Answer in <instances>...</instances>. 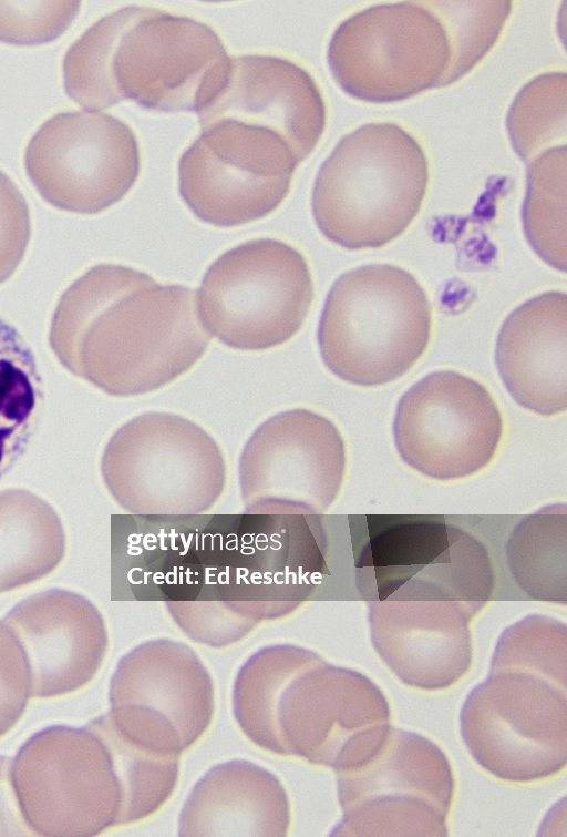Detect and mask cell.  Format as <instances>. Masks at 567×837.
Here are the masks:
<instances>
[{"mask_svg":"<svg viewBox=\"0 0 567 837\" xmlns=\"http://www.w3.org/2000/svg\"><path fill=\"white\" fill-rule=\"evenodd\" d=\"M326 551L315 516H114L113 595L224 601L258 623L315 594Z\"/></svg>","mask_w":567,"mask_h":837,"instance_id":"obj_1","label":"cell"},{"mask_svg":"<svg viewBox=\"0 0 567 837\" xmlns=\"http://www.w3.org/2000/svg\"><path fill=\"white\" fill-rule=\"evenodd\" d=\"M195 298L186 286L100 264L60 297L49 344L66 370L107 395L151 392L186 372L207 348L210 335Z\"/></svg>","mask_w":567,"mask_h":837,"instance_id":"obj_2","label":"cell"},{"mask_svg":"<svg viewBox=\"0 0 567 837\" xmlns=\"http://www.w3.org/2000/svg\"><path fill=\"white\" fill-rule=\"evenodd\" d=\"M429 181L419 143L389 122L344 135L317 174L312 214L320 232L347 249L378 248L417 215Z\"/></svg>","mask_w":567,"mask_h":837,"instance_id":"obj_3","label":"cell"},{"mask_svg":"<svg viewBox=\"0 0 567 837\" xmlns=\"http://www.w3.org/2000/svg\"><path fill=\"white\" fill-rule=\"evenodd\" d=\"M431 329V304L415 277L391 264H369L334 280L317 339L333 375L371 387L408 372L427 348Z\"/></svg>","mask_w":567,"mask_h":837,"instance_id":"obj_4","label":"cell"},{"mask_svg":"<svg viewBox=\"0 0 567 837\" xmlns=\"http://www.w3.org/2000/svg\"><path fill=\"white\" fill-rule=\"evenodd\" d=\"M333 766L342 820L331 835L446 836L453 776L427 738L380 725Z\"/></svg>","mask_w":567,"mask_h":837,"instance_id":"obj_5","label":"cell"},{"mask_svg":"<svg viewBox=\"0 0 567 837\" xmlns=\"http://www.w3.org/2000/svg\"><path fill=\"white\" fill-rule=\"evenodd\" d=\"M101 474L116 503L140 516L202 514L226 483L214 438L194 421L162 411L138 415L112 435Z\"/></svg>","mask_w":567,"mask_h":837,"instance_id":"obj_6","label":"cell"},{"mask_svg":"<svg viewBox=\"0 0 567 837\" xmlns=\"http://www.w3.org/2000/svg\"><path fill=\"white\" fill-rule=\"evenodd\" d=\"M355 548V582L368 601L436 599L481 610L494 574L484 545L433 516H369Z\"/></svg>","mask_w":567,"mask_h":837,"instance_id":"obj_7","label":"cell"},{"mask_svg":"<svg viewBox=\"0 0 567 837\" xmlns=\"http://www.w3.org/2000/svg\"><path fill=\"white\" fill-rule=\"evenodd\" d=\"M12 783L30 830L95 836L122 825L123 790L112 751L93 721L33 734L12 759Z\"/></svg>","mask_w":567,"mask_h":837,"instance_id":"obj_8","label":"cell"},{"mask_svg":"<svg viewBox=\"0 0 567 837\" xmlns=\"http://www.w3.org/2000/svg\"><path fill=\"white\" fill-rule=\"evenodd\" d=\"M197 315L207 333L239 350L282 345L301 328L313 298L303 255L259 238L226 251L203 276Z\"/></svg>","mask_w":567,"mask_h":837,"instance_id":"obj_9","label":"cell"},{"mask_svg":"<svg viewBox=\"0 0 567 837\" xmlns=\"http://www.w3.org/2000/svg\"><path fill=\"white\" fill-rule=\"evenodd\" d=\"M474 759L498 778L530 782L567 762V684L513 667L491 666L460 714Z\"/></svg>","mask_w":567,"mask_h":837,"instance_id":"obj_10","label":"cell"},{"mask_svg":"<svg viewBox=\"0 0 567 837\" xmlns=\"http://www.w3.org/2000/svg\"><path fill=\"white\" fill-rule=\"evenodd\" d=\"M445 27L426 2L370 7L343 21L328 49L336 82L353 98L394 102L443 85L451 64Z\"/></svg>","mask_w":567,"mask_h":837,"instance_id":"obj_11","label":"cell"},{"mask_svg":"<svg viewBox=\"0 0 567 837\" xmlns=\"http://www.w3.org/2000/svg\"><path fill=\"white\" fill-rule=\"evenodd\" d=\"M344 442L322 415L297 408L259 425L244 446L238 476L245 513H323L337 498Z\"/></svg>","mask_w":567,"mask_h":837,"instance_id":"obj_12","label":"cell"},{"mask_svg":"<svg viewBox=\"0 0 567 837\" xmlns=\"http://www.w3.org/2000/svg\"><path fill=\"white\" fill-rule=\"evenodd\" d=\"M202 130L178 166L179 193L199 220L229 227L279 206L298 161L278 135L233 121Z\"/></svg>","mask_w":567,"mask_h":837,"instance_id":"obj_13","label":"cell"},{"mask_svg":"<svg viewBox=\"0 0 567 837\" xmlns=\"http://www.w3.org/2000/svg\"><path fill=\"white\" fill-rule=\"evenodd\" d=\"M502 433V416L488 390L454 370L431 372L411 386L393 421L403 461L437 480L467 477L487 466Z\"/></svg>","mask_w":567,"mask_h":837,"instance_id":"obj_14","label":"cell"},{"mask_svg":"<svg viewBox=\"0 0 567 837\" xmlns=\"http://www.w3.org/2000/svg\"><path fill=\"white\" fill-rule=\"evenodd\" d=\"M24 165L48 203L73 213L96 214L133 186L140 153L134 133L118 119L99 112H63L33 134Z\"/></svg>","mask_w":567,"mask_h":837,"instance_id":"obj_15","label":"cell"},{"mask_svg":"<svg viewBox=\"0 0 567 837\" xmlns=\"http://www.w3.org/2000/svg\"><path fill=\"white\" fill-rule=\"evenodd\" d=\"M227 60L208 25L136 6L114 51V91L118 102L131 99L154 110L197 111Z\"/></svg>","mask_w":567,"mask_h":837,"instance_id":"obj_16","label":"cell"},{"mask_svg":"<svg viewBox=\"0 0 567 837\" xmlns=\"http://www.w3.org/2000/svg\"><path fill=\"white\" fill-rule=\"evenodd\" d=\"M196 112L202 129L233 121L275 133L298 163L315 149L326 124L322 96L308 72L268 55L228 58Z\"/></svg>","mask_w":567,"mask_h":837,"instance_id":"obj_17","label":"cell"},{"mask_svg":"<svg viewBox=\"0 0 567 837\" xmlns=\"http://www.w3.org/2000/svg\"><path fill=\"white\" fill-rule=\"evenodd\" d=\"M381 690L363 674L322 657L286 686L277 722L284 755L333 767L346 747L364 732L389 723Z\"/></svg>","mask_w":567,"mask_h":837,"instance_id":"obj_18","label":"cell"},{"mask_svg":"<svg viewBox=\"0 0 567 837\" xmlns=\"http://www.w3.org/2000/svg\"><path fill=\"white\" fill-rule=\"evenodd\" d=\"M1 623L20 644L30 671L31 697H54L89 683L104 659V620L85 596L49 589L17 603Z\"/></svg>","mask_w":567,"mask_h":837,"instance_id":"obj_19","label":"cell"},{"mask_svg":"<svg viewBox=\"0 0 567 837\" xmlns=\"http://www.w3.org/2000/svg\"><path fill=\"white\" fill-rule=\"evenodd\" d=\"M368 608L372 644L403 683L443 688L468 670V623L480 610L436 599L374 600L368 601Z\"/></svg>","mask_w":567,"mask_h":837,"instance_id":"obj_20","label":"cell"},{"mask_svg":"<svg viewBox=\"0 0 567 837\" xmlns=\"http://www.w3.org/2000/svg\"><path fill=\"white\" fill-rule=\"evenodd\" d=\"M498 374L522 407L543 416L567 408V296L550 290L515 308L496 340Z\"/></svg>","mask_w":567,"mask_h":837,"instance_id":"obj_21","label":"cell"},{"mask_svg":"<svg viewBox=\"0 0 567 837\" xmlns=\"http://www.w3.org/2000/svg\"><path fill=\"white\" fill-rule=\"evenodd\" d=\"M109 698L111 707L138 706L163 716L185 749L206 731L215 708L212 677L198 655L166 639L144 642L118 661Z\"/></svg>","mask_w":567,"mask_h":837,"instance_id":"obj_22","label":"cell"},{"mask_svg":"<svg viewBox=\"0 0 567 837\" xmlns=\"http://www.w3.org/2000/svg\"><path fill=\"white\" fill-rule=\"evenodd\" d=\"M289 800L279 779L248 761L210 768L179 815L181 836H285Z\"/></svg>","mask_w":567,"mask_h":837,"instance_id":"obj_23","label":"cell"},{"mask_svg":"<svg viewBox=\"0 0 567 837\" xmlns=\"http://www.w3.org/2000/svg\"><path fill=\"white\" fill-rule=\"evenodd\" d=\"M64 552L63 524L50 503L24 489L0 491V593L44 578Z\"/></svg>","mask_w":567,"mask_h":837,"instance_id":"obj_24","label":"cell"},{"mask_svg":"<svg viewBox=\"0 0 567 837\" xmlns=\"http://www.w3.org/2000/svg\"><path fill=\"white\" fill-rule=\"evenodd\" d=\"M319 659L310 650L278 644L260 649L240 667L233 692L234 715L256 745L284 755L277 722L279 700L289 682Z\"/></svg>","mask_w":567,"mask_h":837,"instance_id":"obj_25","label":"cell"},{"mask_svg":"<svg viewBox=\"0 0 567 837\" xmlns=\"http://www.w3.org/2000/svg\"><path fill=\"white\" fill-rule=\"evenodd\" d=\"M516 584L529 598L567 602V506L555 503L524 518L506 543Z\"/></svg>","mask_w":567,"mask_h":837,"instance_id":"obj_26","label":"cell"},{"mask_svg":"<svg viewBox=\"0 0 567 837\" xmlns=\"http://www.w3.org/2000/svg\"><path fill=\"white\" fill-rule=\"evenodd\" d=\"M42 405L34 354L17 328L0 317V479L27 451Z\"/></svg>","mask_w":567,"mask_h":837,"instance_id":"obj_27","label":"cell"},{"mask_svg":"<svg viewBox=\"0 0 567 837\" xmlns=\"http://www.w3.org/2000/svg\"><path fill=\"white\" fill-rule=\"evenodd\" d=\"M566 145L549 149L527 169L522 207L524 232L536 254L555 269L566 271Z\"/></svg>","mask_w":567,"mask_h":837,"instance_id":"obj_28","label":"cell"},{"mask_svg":"<svg viewBox=\"0 0 567 837\" xmlns=\"http://www.w3.org/2000/svg\"><path fill=\"white\" fill-rule=\"evenodd\" d=\"M135 9L136 6L125 7L103 17L65 53V91L87 112H96L118 102L112 80V60L117 42Z\"/></svg>","mask_w":567,"mask_h":837,"instance_id":"obj_29","label":"cell"},{"mask_svg":"<svg viewBox=\"0 0 567 837\" xmlns=\"http://www.w3.org/2000/svg\"><path fill=\"white\" fill-rule=\"evenodd\" d=\"M566 73H545L529 81L514 99L507 131L517 155L530 163L543 152L566 143Z\"/></svg>","mask_w":567,"mask_h":837,"instance_id":"obj_30","label":"cell"},{"mask_svg":"<svg viewBox=\"0 0 567 837\" xmlns=\"http://www.w3.org/2000/svg\"><path fill=\"white\" fill-rule=\"evenodd\" d=\"M445 27L451 64L443 85L466 73L496 41L511 12L509 1H426Z\"/></svg>","mask_w":567,"mask_h":837,"instance_id":"obj_31","label":"cell"},{"mask_svg":"<svg viewBox=\"0 0 567 837\" xmlns=\"http://www.w3.org/2000/svg\"><path fill=\"white\" fill-rule=\"evenodd\" d=\"M491 666L538 673L567 684L566 624L545 615H527L502 633Z\"/></svg>","mask_w":567,"mask_h":837,"instance_id":"obj_32","label":"cell"},{"mask_svg":"<svg viewBox=\"0 0 567 837\" xmlns=\"http://www.w3.org/2000/svg\"><path fill=\"white\" fill-rule=\"evenodd\" d=\"M79 1H0V41L18 45L50 42L72 23Z\"/></svg>","mask_w":567,"mask_h":837,"instance_id":"obj_33","label":"cell"},{"mask_svg":"<svg viewBox=\"0 0 567 837\" xmlns=\"http://www.w3.org/2000/svg\"><path fill=\"white\" fill-rule=\"evenodd\" d=\"M166 605L185 634L214 647L237 642L256 625L224 601H167Z\"/></svg>","mask_w":567,"mask_h":837,"instance_id":"obj_34","label":"cell"},{"mask_svg":"<svg viewBox=\"0 0 567 837\" xmlns=\"http://www.w3.org/2000/svg\"><path fill=\"white\" fill-rule=\"evenodd\" d=\"M31 234L27 201L10 177L0 171V285L17 271Z\"/></svg>","mask_w":567,"mask_h":837,"instance_id":"obj_35","label":"cell"},{"mask_svg":"<svg viewBox=\"0 0 567 837\" xmlns=\"http://www.w3.org/2000/svg\"><path fill=\"white\" fill-rule=\"evenodd\" d=\"M31 697V677L25 655L0 622V736L11 729Z\"/></svg>","mask_w":567,"mask_h":837,"instance_id":"obj_36","label":"cell"},{"mask_svg":"<svg viewBox=\"0 0 567 837\" xmlns=\"http://www.w3.org/2000/svg\"><path fill=\"white\" fill-rule=\"evenodd\" d=\"M33 834L24 821L12 783V759L0 755V836Z\"/></svg>","mask_w":567,"mask_h":837,"instance_id":"obj_37","label":"cell"}]
</instances>
